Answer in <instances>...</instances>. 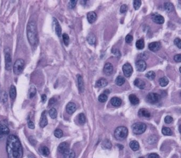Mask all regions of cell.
Listing matches in <instances>:
<instances>
[{
  "mask_svg": "<svg viewBox=\"0 0 181 158\" xmlns=\"http://www.w3.org/2000/svg\"><path fill=\"white\" fill-rule=\"evenodd\" d=\"M78 84L79 91L81 93L83 92L85 90L84 82H83V80L82 76L80 75H78Z\"/></svg>",
  "mask_w": 181,
  "mask_h": 158,
  "instance_id": "obj_22",
  "label": "cell"
},
{
  "mask_svg": "<svg viewBox=\"0 0 181 158\" xmlns=\"http://www.w3.org/2000/svg\"><path fill=\"white\" fill-rule=\"evenodd\" d=\"M104 73L106 75H111L113 72V66L111 63H107L104 67Z\"/></svg>",
  "mask_w": 181,
  "mask_h": 158,
  "instance_id": "obj_11",
  "label": "cell"
},
{
  "mask_svg": "<svg viewBox=\"0 0 181 158\" xmlns=\"http://www.w3.org/2000/svg\"><path fill=\"white\" fill-rule=\"evenodd\" d=\"M63 158H75V153L74 151L69 149L63 154Z\"/></svg>",
  "mask_w": 181,
  "mask_h": 158,
  "instance_id": "obj_23",
  "label": "cell"
},
{
  "mask_svg": "<svg viewBox=\"0 0 181 158\" xmlns=\"http://www.w3.org/2000/svg\"><path fill=\"white\" fill-rule=\"evenodd\" d=\"M128 134V129L124 126L117 127L114 132V136L116 140L122 141L126 139Z\"/></svg>",
  "mask_w": 181,
  "mask_h": 158,
  "instance_id": "obj_3",
  "label": "cell"
},
{
  "mask_svg": "<svg viewBox=\"0 0 181 158\" xmlns=\"http://www.w3.org/2000/svg\"><path fill=\"white\" fill-rule=\"evenodd\" d=\"M139 158H144L143 157H140Z\"/></svg>",
  "mask_w": 181,
  "mask_h": 158,
  "instance_id": "obj_60",
  "label": "cell"
},
{
  "mask_svg": "<svg viewBox=\"0 0 181 158\" xmlns=\"http://www.w3.org/2000/svg\"><path fill=\"white\" fill-rule=\"evenodd\" d=\"M54 134L55 136L56 137H57V138H58V139L61 138V137L63 135V131L61 129H56L54 131Z\"/></svg>",
  "mask_w": 181,
  "mask_h": 158,
  "instance_id": "obj_42",
  "label": "cell"
},
{
  "mask_svg": "<svg viewBox=\"0 0 181 158\" xmlns=\"http://www.w3.org/2000/svg\"><path fill=\"white\" fill-rule=\"evenodd\" d=\"M8 127L5 125L0 124V140H2L9 134Z\"/></svg>",
  "mask_w": 181,
  "mask_h": 158,
  "instance_id": "obj_10",
  "label": "cell"
},
{
  "mask_svg": "<svg viewBox=\"0 0 181 158\" xmlns=\"http://www.w3.org/2000/svg\"><path fill=\"white\" fill-rule=\"evenodd\" d=\"M134 85L136 86L137 88L140 89H143L145 88L146 84L145 82L143 80L140 79H136L134 81Z\"/></svg>",
  "mask_w": 181,
  "mask_h": 158,
  "instance_id": "obj_20",
  "label": "cell"
},
{
  "mask_svg": "<svg viewBox=\"0 0 181 158\" xmlns=\"http://www.w3.org/2000/svg\"><path fill=\"white\" fill-rule=\"evenodd\" d=\"M87 20L90 23H93L97 20V16L96 13L93 11H90L87 14Z\"/></svg>",
  "mask_w": 181,
  "mask_h": 158,
  "instance_id": "obj_17",
  "label": "cell"
},
{
  "mask_svg": "<svg viewBox=\"0 0 181 158\" xmlns=\"http://www.w3.org/2000/svg\"><path fill=\"white\" fill-rule=\"evenodd\" d=\"M36 87L33 86V85H31L30 86V88L29 89V92H28V95H29V98H32L33 97H34L36 93Z\"/></svg>",
  "mask_w": 181,
  "mask_h": 158,
  "instance_id": "obj_30",
  "label": "cell"
},
{
  "mask_svg": "<svg viewBox=\"0 0 181 158\" xmlns=\"http://www.w3.org/2000/svg\"><path fill=\"white\" fill-rule=\"evenodd\" d=\"M117 146L119 147V148L120 149V150H122L123 149V146L122 145H121V144H117Z\"/></svg>",
  "mask_w": 181,
  "mask_h": 158,
  "instance_id": "obj_58",
  "label": "cell"
},
{
  "mask_svg": "<svg viewBox=\"0 0 181 158\" xmlns=\"http://www.w3.org/2000/svg\"><path fill=\"white\" fill-rule=\"evenodd\" d=\"M162 132L163 135L166 136H170L172 135V132L169 127H164L162 129Z\"/></svg>",
  "mask_w": 181,
  "mask_h": 158,
  "instance_id": "obj_35",
  "label": "cell"
},
{
  "mask_svg": "<svg viewBox=\"0 0 181 158\" xmlns=\"http://www.w3.org/2000/svg\"><path fill=\"white\" fill-rule=\"evenodd\" d=\"M161 100V96L157 93H149L146 97L147 101L151 104L158 103Z\"/></svg>",
  "mask_w": 181,
  "mask_h": 158,
  "instance_id": "obj_6",
  "label": "cell"
},
{
  "mask_svg": "<svg viewBox=\"0 0 181 158\" xmlns=\"http://www.w3.org/2000/svg\"><path fill=\"white\" fill-rule=\"evenodd\" d=\"M130 103L133 105H136L139 103V99L134 94H131L129 97Z\"/></svg>",
  "mask_w": 181,
  "mask_h": 158,
  "instance_id": "obj_24",
  "label": "cell"
},
{
  "mask_svg": "<svg viewBox=\"0 0 181 158\" xmlns=\"http://www.w3.org/2000/svg\"><path fill=\"white\" fill-rule=\"evenodd\" d=\"M107 99H108V97H107V96L105 94L103 93L100 95L98 97V100L100 102H106V101L107 100Z\"/></svg>",
  "mask_w": 181,
  "mask_h": 158,
  "instance_id": "obj_43",
  "label": "cell"
},
{
  "mask_svg": "<svg viewBox=\"0 0 181 158\" xmlns=\"http://www.w3.org/2000/svg\"><path fill=\"white\" fill-rule=\"evenodd\" d=\"M141 5V1H140V0L133 1V7L135 10H139V9L140 8Z\"/></svg>",
  "mask_w": 181,
  "mask_h": 158,
  "instance_id": "obj_44",
  "label": "cell"
},
{
  "mask_svg": "<svg viewBox=\"0 0 181 158\" xmlns=\"http://www.w3.org/2000/svg\"><path fill=\"white\" fill-rule=\"evenodd\" d=\"M28 158H35L34 157H33L31 154H29L28 156Z\"/></svg>",
  "mask_w": 181,
  "mask_h": 158,
  "instance_id": "obj_59",
  "label": "cell"
},
{
  "mask_svg": "<svg viewBox=\"0 0 181 158\" xmlns=\"http://www.w3.org/2000/svg\"><path fill=\"white\" fill-rule=\"evenodd\" d=\"M151 19L154 22L157 24H163L165 22V19L162 15L159 14L153 15Z\"/></svg>",
  "mask_w": 181,
  "mask_h": 158,
  "instance_id": "obj_16",
  "label": "cell"
},
{
  "mask_svg": "<svg viewBox=\"0 0 181 158\" xmlns=\"http://www.w3.org/2000/svg\"><path fill=\"white\" fill-rule=\"evenodd\" d=\"M107 84H108L107 81L105 79L102 78L97 81L96 83V87L99 88H104L107 85Z\"/></svg>",
  "mask_w": 181,
  "mask_h": 158,
  "instance_id": "obj_21",
  "label": "cell"
},
{
  "mask_svg": "<svg viewBox=\"0 0 181 158\" xmlns=\"http://www.w3.org/2000/svg\"><path fill=\"white\" fill-rule=\"evenodd\" d=\"M40 152H41L42 155H43L45 157L48 156L50 153V151H49V149L46 146L42 147L40 149Z\"/></svg>",
  "mask_w": 181,
  "mask_h": 158,
  "instance_id": "obj_36",
  "label": "cell"
},
{
  "mask_svg": "<svg viewBox=\"0 0 181 158\" xmlns=\"http://www.w3.org/2000/svg\"><path fill=\"white\" fill-rule=\"evenodd\" d=\"M87 42H88L90 45H94L96 41V38L95 35L92 33H90L87 36Z\"/></svg>",
  "mask_w": 181,
  "mask_h": 158,
  "instance_id": "obj_27",
  "label": "cell"
},
{
  "mask_svg": "<svg viewBox=\"0 0 181 158\" xmlns=\"http://www.w3.org/2000/svg\"><path fill=\"white\" fill-rule=\"evenodd\" d=\"M164 120H165V122L166 124H170L171 123H172V122L173 121V118L172 117H171L170 116H167L165 117Z\"/></svg>",
  "mask_w": 181,
  "mask_h": 158,
  "instance_id": "obj_49",
  "label": "cell"
},
{
  "mask_svg": "<svg viewBox=\"0 0 181 158\" xmlns=\"http://www.w3.org/2000/svg\"><path fill=\"white\" fill-rule=\"evenodd\" d=\"M49 115L50 117L53 119H55L57 117L58 115V113H57V111L55 108H52L49 110Z\"/></svg>",
  "mask_w": 181,
  "mask_h": 158,
  "instance_id": "obj_38",
  "label": "cell"
},
{
  "mask_svg": "<svg viewBox=\"0 0 181 158\" xmlns=\"http://www.w3.org/2000/svg\"><path fill=\"white\" fill-rule=\"evenodd\" d=\"M25 67V61L21 58H19L15 62L13 67V71L15 75H19L22 72Z\"/></svg>",
  "mask_w": 181,
  "mask_h": 158,
  "instance_id": "obj_4",
  "label": "cell"
},
{
  "mask_svg": "<svg viewBox=\"0 0 181 158\" xmlns=\"http://www.w3.org/2000/svg\"><path fill=\"white\" fill-rule=\"evenodd\" d=\"M122 70L124 73V75L126 77H127V78H129V77L131 76L133 73V68L130 64L128 63H125V64L123 66Z\"/></svg>",
  "mask_w": 181,
  "mask_h": 158,
  "instance_id": "obj_8",
  "label": "cell"
},
{
  "mask_svg": "<svg viewBox=\"0 0 181 158\" xmlns=\"http://www.w3.org/2000/svg\"><path fill=\"white\" fill-rule=\"evenodd\" d=\"M10 97L11 99H14L15 98L16 96V87L14 85H11L10 89Z\"/></svg>",
  "mask_w": 181,
  "mask_h": 158,
  "instance_id": "obj_29",
  "label": "cell"
},
{
  "mask_svg": "<svg viewBox=\"0 0 181 158\" xmlns=\"http://www.w3.org/2000/svg\"><path fill=\"white\" fill-rule=\"evenodd\" d=\"M174 44H175L179 49L181 48V40L179 38H177L174 40Z\"/></svg>",
  "mask_w": 181,
  "mask_h": 158,
  "instance_id": "obj_47",
  "label": "cell"
},
{
  "mask_svg": "<svg viewBox=\"0 0 181 158\" xmlns=\"http://www.w3.org/2000/svg\"><path fill=\"white\" fill-rule=\"evenodd\" d=\"M159 85L161 86L165 87L167 86L169 83V80L166 78V76H164L163 78H161L159 80Z\"/></svg>",
  "mask_w": 181,
  "mask_h": 158,
  "instance_id": "obj_31",
  "label": "cell"
},
{
  "mask_svg": "<svg viewBox=\"0 0 181 158\" xmlns=\"http://www.w3.org/2000/svg\"><path fill=\"white\" fill-rule=\"evenodd\" d=\"M78 120H79V122L80 124H81V125L84 124L86 123V116L84 114L82 113L80 114L79 117H78Z\"/></svg>",
  "mask_w": 181,
  "mask_h": 158,
  "instance_id": "obj_41",
  "label": "cell"
},
{
  "mask_svg": "<svg viewBox=\"0 0 181 158\" xmlns=\"http://www.w3.org/2000/svg\"><path fill=\"white\" fill-rule=\"evenodd\" d=\"M62 38L63 40V42L64 43V45L66 46H68L69 45L70 41V38L69 35L68 34H66V33H63L62 35Z\"/></svg>",
  "mask_w": 181,
  "mask_h": 158,
  "instance_id": "obj_40",
  "label": "cell"
},
{
  "mask_svg": "<svg viewBox=\"0 0 181 158\" xmlns=\"http://www.w3.org/2000/svg\"><path fill=\"white\" fill-rule=\"evenodd\" d=\"M41 99H42V101L43 103H45L46 101V100H47V96H46V95H43L42 96Z\"/></svg>",
  "mask_w": 181,
  "mask_h": 158,
  "instance_id": "obj_57",
  "label": "cell"
},
{
  "mask_svg": "<svg viewBox=\"0 0 181 158\" xmlns=\"http://www.w3.org/2000/svg\"><path fill=\"white\" fill-rule=\"evenodd\" d=\"M136 68L138 71L144 72L147 68V64L144 60H138L136 63Z\"/></svg>",
  "mask_w": 181,
  "mask_h": 158,
  "instance_id": "obj_9",
  "label": "cell"
},
{
  "mask_svg": "<svg viewBox=\"0 0 181 158\" xmlns=\"http://www.w3.org/2000/svg\"><path fill=\"white\" fill-rule=\"evenodd\" d=\"M6 151L8 158H21L23 149L20 141L15 135L8 136L6 141Z\"/></svg>",
  "mask_w": 181,
  "mask_h": 158,
  "instance_id": "obj_1",
  "label": "cell"
},
{
  "mask_svg": "<svg viewBox=\"0 0 181 158\" xmlns=\"http://www.w3.org/2000/svg\"><path fill=\"white\" fill-rule=\"evenodd\" d=\"M56 101V99H55L54 98H52L49 99V102H48V106H52L53 105Z\"/></svg>",
  "mask_w": 181,
  "mask_h": 158,
  "instance_id": "obj_54",
  "label": "cell"
},
{
  "mask_svg": "<svg viewBox=\"0 0 181 158\" xmlns=\"http://www.w3.org/2000/svg\"><path fill=\"white\" fill-rule=\"evenodd\" d=\"M164 9H165V11L167 13H170V12H173L174 9L173 4L172 3H170L169 2L165 3V4H164Z\"/></svg>",
  "mask_w": 181,
  "mask_h": 158,
  "instance_id": "obj_26",
  "label": "cell"
},
{
  "mask_svg": "<svg viewBox=\"0 0 181 158\" xmlns=\"http://www.w3.org/2000/svg\"><path fill=\"white\" fill-rule=\"evenodd\" d=\"M147 126L143 123H136L133 124L132 127L133 132L136 135H140L145 132Z\"/></svg>",
  "mask_w": 181,
  "mask_h": 158,
  "instance_id": "obj_5",
  "label": "cell"
},
{
  "mask_svg": "<svg viewBox=\"0 0 181 158\" xmlns=\"http://www.w3.org/2000/svg\"><path fill=\"white\" fill-rule=\"evenodd\" d=\"M157 141V137L155 135H152L149 137V139L148 140V142L150 144H152L155 143Z\"/></svg>",
  "mask_w": 181,
  "mask_h": 158,
  "instance_id": "obj_45",
  "label": "cell"
},
{
  "mask_svg": "<svg viewBox=\"0 0 181 158\" xmlns=\"http://www.w3.org/2000/svg\"><path fill=\"white\" fill-rule=\"evenodd\" d=\"M145 76L146 78L147 79H148L149 80H153L155 78L156 74L153 71H149L146 74Z\"/></svg>",
  "mask_w": 181,
  "mask_h": 158,
  "instance_id": "obj_39",
  "label": "cell"
},
{
  "mask_svg": "<svg viewBox=\"0 0 181 158\" xmlns=\"http://www.w3.org/2000/svg\"><path fill=\"white\" fill-rule=\"evenodd\" d=\"M47 124H48V120L45 114V111H44V112L43 113L42 115L41 116L39 125L41 127L43 128V127H45L47 125Z\"/></svg>",
  "mask_w": 181,
  "mask_h": 158,
  "instance_id": "obj_19",
  "label": "cell"
},
{
  "mask_svg": "<svg viewBox=\"0 0 181 158\" xmlns=\"http://www.w3.org/2000/svg\"><path fill=\"white\" fill-rule=\"evenodd\" d=\"M129 145L130 148L134 151H136L139 149L140 145L139 143L136 141H131Z\"/></svg>",
  "mask_w": 181,
  "mask_h": 158,
  "instance_id": "obj_28",
  "label": "cell"
},
{
  "mask_svg": "<svg viewBox=\"0 0 181 158\" xmlns=\"http://www.w3.org/2000/svg\"><path fill=\"white\" fill-rule=\"evenodd\" d=\"M8 95L6 92L3 91L0 94V101L5 103L8 101Z\"/></svg>",
  "mask_w": 181,
  "mask_h": 158,
  "instance_id": "obj_37",
  "label": "cell"
},
{
  "mask_svg": "<svg viewBox=\"0 0 181 158\" xmlns=\"http://www.w3.org/2000/svg\"><path fill=\"white\" fill-rule=\"evenodd\" d=\"M138 115L141 117L149 118L151 116V114L149 111L145 108L140 109L138 112Z\"/></svg>",
  "mask_w": 181,
  "mask_h": 158,
  "instance_id": "obj_18",
  "label": "cell"
},
{
  "mask_svg": "<svg viewBox=\"0 0 181 158\" xmlns=\"http://www.w3.org/2000/svg\"><path fill=\"white\" fill-rule=\"evenodd\" d=\"M76 109V107L75 104L73 102H69L68 103L66 107V110L69 114H73Z\"/></svg>",
  "mask_w": 181,
  "mask_h": 158,
  "instance_id": "obj_14",
  "label": "cell"
},
{
  "mask_svg": "<svg viewBox=\"0 0 181 158\" xmlns=\"http://www.w3.org/2000/svg\"><path fill=\"white\" fill-rule=\"evenodd\" d=\"M102 147L105 149H110L112 147V143L108 140H105L102 143Z\"/></svg>",
  "mask_w": 181,
  "mask_h": 158,
  "instance_id": "obj_34",
  "label": "cell"
},
{
  "mask_svg": "<svg viewBox=\"0 0 181 158\" xmlns=\"http://www.w3.org/2000/svg\"><path fill=\"white\" fill-rule=\"evenodd\" d=\"M5 69L9 71L12 68V58L10 53L7 49L5 50Z\"/></svg>",
  "mask_w": 181,
  "mask_h": 158,
  "instance_id": "obj_7",
  "label": "cell"
},
{
  "mask_svg": "<svg viewBox=\"0 0 181 158\" xmlns=\"http://www.w3.org/2000/svg\"><path fill=\"white\" fill-rule=\"evenodd\" d=\"M69 149V145L67 142H62L59 144L58 146V151L61 153L63 154L65 151Z\"/></svg>",
  "mask_w": 181,
  "mask_h": 158,
  "instance_id": "obj_15",
  "label": "cell"
},
{
  "mask_svg": "<svg viewBox=\"0 0 181 158\" xmlns=\"http://www.w3.org/2000/svg\"><path fill=\"white\" fill-rule=\"evenodd\" d=\"M28 126L29 129H34L35 127V124H34V123H33L32 121L30 120H28Z\"/></svg>",
  "mask_w": 181,
  "mask_h": 158,
  "instance_id": "obj_52",
  "label": "cell"
},
{
  "mask_svg": "<svg viewBox=\"0 0 181 158\" xmlns=\"http://www.w3.org/2000/svg\"><path fill=\"white\" fill-rule=\"evenodd\" d=\"M136 45L137 49L140 50L143 49L144 47H145V41H144V40L143 39H141L137 40L136 43Z\"/></svg>",
  "mask_w": 181,
  "mask_h": 158,
  "instance_id": "obj_33",
  "label": "cell"
},
{
  "mask_svg": "<svg viewBox=\"0 0 181 158\" xmlns=\"http://www.w3.org/2000/svg\"><path fill=\"white\" fill-rule=\"evenodd\" d=\"M53 22L54 23L55 25V30L56 34L60 37H61L62 35V29L61 27V26H60L58 20L55 18H53Z\"/></svg>",
  "mask_w": 181,
  "mask_h": 158,
  "instance_id": "obj_12",
  "label": "cell"
},
{
  "mask_svg": "<svg viewBox=\"0 0 181 158\" xmlns=\"http://www.w3.org/2000/svg\"><path fill=\"white\" fill-rule=\"evenodd\" d=\"M149 49L152 52H157L159 50L161 47V44L159 42H152L149 44Z\"/></svg>",
  "mask_w": 181,
  "mask_h": 158,
  "instance_id": "obj_13",
  "label": "cell"
},
{
  "mask_svg": "<svg viewBox=\"0 0 181 158\" xmlns=\"http://www.w3.org/2000/svg\"><path fill=\"white\" fill-rule=\"evenodd\" d=\"M148 158H159V156H158V154H157V153H153L149 154L148 156Z\"/></svg>",
  "mask_w": 181,
  "mask_h": 158,
  "instance_id": "obj_55",
  "label": "cell"
},
{
  "mask_svg": "<svg viewBox=\"0 0 181 158\" xmlns=\"http://www.w3.org/2000/svg\"><path fill=\"white\" fill-rule=\"evenodd\" d=\"M125 79L122 76H118L115 79V83L118 86H122L125 83Z\"/></svg>",
  "mask_w": 181,
  "mask_h": 158,
  "instance_id": "obj_32",
  "label": "cell"
},
{
  "mask_svg": "<svg viewBox=\"0 0 181 158\" xmlns=\"http://www.w3.org/2000/svg\"><path fill=\"white\" fill-rule=\"evenodd\" d=\"M174 59L177 63H180L181 62V55L177 54L175 55L174 57Z\"/></svg>",
  "mask_w": 181,
  "mask_h": 158,
  "instance_id": "obj_53",
  "label": "cell"
},
{
  "mask_svg": "<svg viewBox=\"0 0 181 158\" xmlns=\"http://www.w3.org/2000/svg\"><path fill=\"white\" fill-rule=\"evenodd\" d=\"M133 37L132 35H128L125 37V42L126 43H132V42L133 41Z\"/></svg>",
  "mask_w": 181,
  "mask_h": 158,
  "instance_id": "obj_51",
  "label": "cell"
},
{
  "mask_svg": "<svg viewBox=\"0 0 181 158\" xmlns=\"http://www.w3.org/2000/svg\"><path fill=\"white\" fill-rule=\"evenodd\" d=\"M128 10V7L127 5L126 4H123L120 8V12L121 13H125Z\"/></svg>",
  "mask_w": 181,
  "mask_h": 158,
  "instance_id": "obj_48",
  "label": "cell"
},
{
  "mask_svg": "<svg viewBox=\"0 0 181 158\" xmlns=\"http://www.w3.org/2000/svg\"><path fill=\"white\" fill-rule=\"evenodd\" d=\"M77 1H76V0H71V1H70L69 3V8L70 9L74 8L76 4Z\"/></svg>",
  "mask_w": 181,
  "mask_h": 158,
  "instance_id": "obj_46",
  "label": "cell"
},
{
  "mask_svg": "<svg viewBox=\"0 0 181 158\" xmlns=\"http://www.w3.org/2000/svg\"><path fill=\"white\" fill-rule=\"evenodd\" d=\"M27 36L30 44L34 45L37 40V26L34 21L28 22L27 26Z\"/></svg>",
  "mask_w": 181,
  "mask_h": 158,
  "instance_id": "obj_2",
  "label": "cell"
},
{
  "mask_svg": "<svg viewBox=\"0 0 181 158\" xmlns=\"http://www.w3.org/2000/svg\"><path fill=\"white\" fill-rule=\"evenodd\" d=\"M110 103L114 107H120L122 105V100L117 97H113L110 100Z\"/></svg>",
  "mask_w": 181,
  "mask_h": 158,
  "instance_id": "obj_25",
  "label": "cell"
},
{
  "mask_svg": "<svg viewBox=\"0 0 181 158\" xmlns=\"http://www.w3.org/2000/svg\"><path fill=\"white\" fill-rule=\"evenodd\" d=\"M112 53L114 54H115L116 56H117L121 55L120 52L118 49H113L112 50Z\"/></svg>",
  "mask_w": 181,
  "mask_h": 158,
  "instance_id": "obj_56",
  "label": "cell"
},
{
  "mask_svg": "<svg viewBox=\"0 0 181 158\" xmlns=\"http://www.w3.org/2000/svg\"><path fill=\"white\" fill-rule=\"evenodd\" d=\"M29 142L32 145H35L37 144V140H36L35 137L33 136H31L29 137Z\"/></svg>",
  "mask_w": 181,
  "mask_h": 158,
  "instance_id": "obj_50",
  "label": "cell"
}]
</instances>
